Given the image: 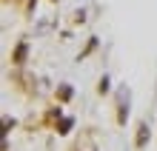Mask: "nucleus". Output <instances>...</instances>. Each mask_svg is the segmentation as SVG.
Returning <instances> with one entry per match:
<instances>
[{
  "instance_id": "nucleus-1",
  "label": "nucleus",
  "mask_w": 157,
  "mask_h": 151,
  "mask_svg": "<svg viewBox=\"0 0 157 151\" xmlns=\"http://www.w3.org/2000/svg\"><path fill=\"white\" fill-rule=\"evenodd\" d=\"M146 143H149V126H146V123H143V126H140V134H137V145H146Z\"/></svg>"
},
{
  "instance_id": "nucleus-2",
  "label": "nucleus",
  "mask_w": 157,
  "mask_h": 151,
  "mask_svg": "<svg viewBox=\"0 0 157 151\" xmlns=\"http://www.w3.org/2000/svg\"><path fill=\"white\" fill-rule=\"evenodd\" d=\"M23 57H26V43L17 46V51H14V63H23Z\"/></svg>"
},
{
  "instance_id": "nucleus-3",
  "label": "nucleus",
  "mask_w": 157,
  "mask_h": 151,
  "mask_svg": "<svg viewBox=\"0 0 157 151\" xmlns=\"http://www.w3.org/2000/svg\"><path fill=\"white\" fill-rule=\"evenodd\" d=\"M69 128H71V120H63L57 131H60V134H69Z\"/></svg>"
},
{
  "instance_id": "nucleus-4",
  "label": "nucleus",
  "mask_w": 157,
  "mask_h": 151,
  "mask_svg": "<svg viewBox=\"0 0 157 151\" xmlns=\"http://www.w3.org/2000/svg\"><path fill=\"white\" fill-rule=\"evenodd\" d=\"M60 97H63V100H69V97H71V89H69V86H63V89H60Z\"/></svg>"
}]
</instances>
